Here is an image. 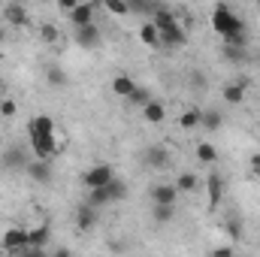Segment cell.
I'll return each instance as SVG.
<instances>
[{"label":"cell","mask_w":260,"mask_h":257,"mask_svg":"<svg viewBox=\"0 0 260 257\" xmlns=\"http://www.w3.org/2000/svg\"><path fill=\"white\" fill-rule=\"evenodd\" d=\"M49 239H52V224H37L34 230H27V251H24V254L40 257Z\"/></svg>","instance_id":"52a82bcc"},{"label":"cell","mask_w":260,"mask_h":257,"mask_svg":"<svg viewBox=\"0 0 260 257\" xmlns=\"http://www.w3.org/2000/svg\"><path fill=\"white\" fill-rule=\"evenodd\" d=\"M30 148H34V157H46L52 160L61 145H58V133H30Z\"/></svg>","instance_id":"7a4b0ae2"},{"label":"cell","mask_w":260,"mask_h":257,"mask_svg":"<svg viewBox=\"0 0 260 257\" xmlns=\"http://www.w3.org/2000/svg\"><path fill=\"white\" fill-rule=\"evenodd\" d=\"M127 6H130V15H133V12H145V15H151L157 3H151V0H127Z\"/></svg>","instance_id":"d6a6232c"},{"label":"cell","mask_w":260,"mask_h":257,"mask_svg":"<svg viewBox=\"0 0 260 257\" xmlns=\"http://www.w3.org/2000/svg\"><path fill=\"white\" fill-rule=\"evenodd\" d=\"M257 227H260V218H257Z\"/></svg>","instance_id":"ee69618b"},{"label":"cell","mask_w":260,"mask_h":257,"mask_svg":"<svg viewBox=\"0 0 260 257\" xmlns=\"http://www.w3.org/2000/svg\"><path fill=\"white\" fill-rule=\"evenodd\" d=\"M233 251H236L233 245H218V248H212V254H215V257H224V254L230 257V254H233Z\"/></svg>","instance_id":"f35d334b"},{"label":"cell","mask_w":260,"mask_h":257,"mask_svg":"<svg viewBox=\"0 0 260 257\" xmlns=\"http://www.w3.org/2000/svg\"><path fill=\"white\" fill-rule=\"evenodd\" d=\"M3 18H6L9 27H27V24H30L27 9H24L21 3H6V6H3Z\"/></svg>","instance_id":"4fadbf2b"},{"label":"cell","mask_w":260,"mask_h":257,"mask_svg":"<svg viewBox=\"0 0 260 257\" xmlns=\"http://www.w3.org/2000/svg\"><path fill=\"white\" fill-rule=\"evenodd\" d=\"M257 6H260V0H257Z\"/></svg>","instance_id":"f6af8a7d"},{"label":"cell","mask_w":260,"mask_h":257,"mask_svg":"<svg viewBox=\"0 0 260 257\" xmlns=\"http://www.w3.org/2000/svg\"><path fill=\"white\" fill-rule=\"evenodd\" d=\"M139 43H142V46H148V49H157V46H160V30L154 27V21H151V18L139 27Z\"/></svg>","instance_id":"ac0fdd59"},{"label":"cell","mask_w":260,"mask_h":257,"mask_svg":"<svg viewBox=\"0 0 260 257\" xmlns=\"http://www.w3.org/2000/svg\"><path fill=\"white\" fill-rule=\"evenodd\" d=\"M106 185H109V182H106ZM106 185H100V188H91V191H88V203H91V206L103 209V206H112V203H115Z\"/></svg>","instance_id":"44dd1931"},{"label":"cell","mask_w":260,"mask_h":257,"mask_svg":"<svg viewBox=\"0 0 260 257\" xmlns=\"http://www.w3.org/2000/svg\"><path fill=\"white\" fill-rule=\"evenodd\" d=\"M3 40H6V30H3V27H0V43H3Z\"/></svg>","instance_id":"60d3db41"},{"label":"cell","mask_w":260,"mask_h":257,"mask_svg":"<svg viewBox=\"0 0 260 257\" xmlns=\"http://www.w3.org/2000/svg\"><path fill=\"white\" fill-rule=\"evenodd\" d=\"M46 79H49V85H52V88H64L67 82H70V79H67V73L58 64H52L49 70H46Z\"/></svg>","instance_id":"f1b7e54d"},{"label":"cell","mask_w":260,"mask_h":257,"mask_svg":"<svg viewBox=\"0 0 260 257\" xmlns=\"http://www.w3.org/2000/svg\"><path fill=\"white\" fill-rule=\"evenodd\" d=\"M115 179V170L109 167V164H94V167H88L85 173H82V185L91 191V188H100V185H106V182H112Z\"/></svg>","instance_id":"277c9868"},{"label":"cell","mask_w":260,"mask_h":257,"mask_svg":"<svg viewBox=\"0 0 260 257\" xmlns=\"http://www.w3.org/2000/svg\"><path fill=\"white\" fill-rule=\"evenodd\" d=\"M3 248H6V254H24L27 251V230L24 227H6L3 230Z\"/></svg>","instance_id":"8992f818"},{"label":"cell","mask_w":260,"mask_h":257,"mask_svg":"<svg viewBox=\"0 0 260 257\" xmlns=\"http://www.w3.org/2000/svg\"><path fill=\"white\" fill-rule=\"evenodd\" d=\"M248 167H251V176H260V151H254V154H251Z\"/></svg>","instance_id":"74e56055"},{"label":"cell","mask_w":260,"mask_h":257,"mask_svg":"<svg viewBox=\"0 0 260 257\" xmlns=\"http://www.w3.org/2000/svg\"><path fill=\"white\" fill-rule=\"evenodd\" d=\"M79 3H82V0H58V9L67 15V12H70V9H76Z\"/></svg>","instance_id":"8d00e7d4"},{"label":"cell","mask_w":260,"mask_h":257,"mask_svg":"<svg viewBox=\"0 0 260 257\" xmlns=\"http://www.w3.org/2000/svg\"><path fill=\"white\" fill-rule=\"evenodd\" d=\"M200 176L197 173H179V179H176V188H179V194H194L200 191Z\"/></svg>","instance_id":"7402d4cb"},{"label":"cell","mask_w":260,"mask_h":257,"mask_svg":"<svg viewBox=\"0 0 260 257\" xmlns=\"http://www.w3.org/2000/svg\"><path fill=\"white\" fill-rule=\"evenodd\" d=\"M212 30L221 37V40H227V37H236V34H245V21L230 9V6H224V3H218L215 9H212Z\"/></svg>","instance_id":"6da1fadb"},{"label":"cell","mask_w":260,"mask_h":257,"mask_svg":"<svg viewBox=\"0 0 260 257\" xmlns=\"http://www.w3.org/2000/svg\"><path fill=\"white\" fill-rule=\"evenodd\" d=\"M224 58L242 61V58H248V49H242V46H227V43H224Z\"/></svg>","instance_id":"e575fe53"},{"label":"cell","mask_w":260,"mask_h":257,"mask_svg":"<svg viewBox=\"0 0 260 257\" xmlns=\"http://www.w3.org/2000/svg\"><path fill=\"white\" fill-rule=\"evenodd\" d=\"M109 88H112V94H118V97H124V100H127L130 94H133V88H136V82H133L130 76H115Z\"/></svg>","instance_id":"cb8c5ba5"},{"label":"cell","mask_w":260,"mask_h":257,"mask_svg":"<svg viewBox=\"0 0 260 257\" xmlns=\"http://www.w3.org/2000/svg\"><path fill=\"white\" fill-rule=\"evenodd\" d=\"M3 254H6V248H3V242H0V257H3Z\"/></svg>","instance_id":"b9f144b4"},{"label":"cell","mask_w":260,"mask_h":257,"mask_svg":"<svg viewBox=\"0 0 260 257\" xmlns=\"http://www.w3.org/2000/svg\"><path fill=\"white\" fill-rule=\"evenodd\" d=\"M24 173H27L37 185H52V179H55V167H52V160H46V157H30L27 167H24Z\"/></svg>","instance_id":"3957f363"},{"label":"cell","mask_w":260,"mask_h":257,"mask_svg":"<svg viewBox=\"0 0 260 257\" xmlns=\"http://www.w3.org/2000/svg\"><path fill=\"white\" fill-rule=\"evenodd\" d=\"M185 43H188V30H185L179 21L160 30V46H167V49H182Z\"/></svg>","instance_id":"30bf717a"},{"label":"cell","mask_w":260,"mask_h":257,"mask_svg":"<svg viewBox=\"0 0 260 257\" xmlns=\"http://www.w3.org/2000/svg\"><path fill=\"white\" fill-rule=\"evenodd\" d=\"M151 21H154V27H157V30H164V27L176 24L179 18H176V12H173V9H167V6H154V12H151Z\"/></svg>","instance_id":"d6986e66"},{"label":"cell","mask_w":260,"mask_h":257,"mask_svg":"<svg viewBox=\"0 0 260 257\" xmlns=\"http://www.w3.org/2000/svg\"><path fill=\"white\" fill-rule=\"evenodd\" d=\"M76 43H79L82 49H97V46H100V27H97L94 21L76 27Z\"/></svg>","instance_id":"5bb4252c"},{"label":"cell","mask_w":260,"mask_h":257,"mask_svg":"<svg viewBox=\"0 0 260 257\" xmlns=\"http://www.w3.org/2000/svg\"><path fill=\"white\" fill-rule=\"evenodd\" d=\"M139 112H142V118H145L148 124H160V121L167 118V106H164L160 100H154V97H151V100H148Z\"/></svg>","instance_id":"e0dca14e"},{"label":"cell","mask_w":260,"mask_h":257,"mask_svg":"<svg viewBox=\"0 0 260 257\" xmlns=\"http://www.w3.org/2000/svg\"><path fill=\"white\" fill-rule=\"evenodd\" d=\"M94 224H97V206L82 203L76 209V230L79 233H88V230H94Z\"/></svg>","instance_id":"7c38bea8"},{"label":"cell","mask_w":260,"mask_h":257,"mask_svg":"<svg viewBox=\"0 0 260 257\" xmlns=\"http://www.w3.org/2000/svg\"><path fill=\"white\" fill-rule=\"evenodd\" d=\"M191 79H194V85H197V88H203V85H206V76H200V73H194Z\"/></svg>","instance_id":"ab89813d"},{"label":"cell","mask_w":260,"mask_h":257,"mask_svg":"<svg viewBox=\"0 0 260 257\" xmlns=\"http://www.w3.org/2000/svg\"><path fill=\"white\" fill-rule=\"evenodd\" d=\"M0 97H3V82H0Z\"/></svg>","instance_id":"7bdbcfd3"},{"label":"cell","mask_w":260,"mask_h":257,"mask_svg":"<svg viewBox=\"0 0 260 257\" xmlns=\"http://www.w3.org/2000/svg\"><path fill=\"white\" fill-rule=\"evenodd\" d=\"M27 133H58V127L49 115H34L30 124H27Z\"/></svg>","instance_id":"603a6c76"},{"label":"cell","mask_w":260,"mask_h":257,"mask_svg":"<svg viewBox=\"0 0 260 257\" xmlns=\"http://www.w3.org/2000/svg\"><path fill=\"white\" fill-rule=\"evenodd\" d=\"M67 18L73 21V27L91 24V21H94V3H79L76 9H70V12H67Z\"/></svg>","instance_id":"2e32d148"},{"label":"cell","mask_w":260,"mask_h":257,"mask_svg":"<svg viewBox=\"0 0 260 257\" xmlns=\"http://www.w3.org/2000/svg\"><path fill=\"white\" fill-rule=\"evenodd\" d=\"M206 194H209V212H215L224 200V176L221 173H209L206 179Z\"/></svg>","instance_id":"8fae6325"},{"label":"cell","mask_w":260,"mask_h":257,"mask_svg":"<svg viewBox=\"0 0 260 257\" xmlns=\"http://www.w3.org/2000/svg\"><path fill=\"white\" fill-rule=\"evenodd\" d=\"M224 230L230 233V239H242V221L239 218H227L224 221Z\"/></svg>","instance_id":"d590c367"},{"label":"cell","mask_w":260,"mask_h":257,"mask_svg":"<svg viewBox=\"0 0 260 257\" xmlns=\"http://www.w3.org/2000/svg\"><path fill=\"white\" fill-rule=\"evenodd\" d=\"M15 112H18V103H15L12 97L3 94V97H0V118H12Z\"/></svg>","instance_id":"1f68e13d"},{"label":"cell","mask_w":260,"mask_h":257,"mask_svg":"<svg viewBox=\"0 0 260 257\" xmlns=\"http://www.w3.org/2000/svg\"><path fill=\"white\" fill-rule=\"evenodd\" d=\"M221 124H224V112H218V109H203L200 127L209 130V133H215V130H221Z\"/></svg>","instance_id":"ffe728a7"},{"label":"cell","mask_w":260,"mask_h":257,"mask_svg":"<svg viewBox=\"0 0 260 257\" xmlns=\"http://www.w3.org/2000/svg\"><path fill=\"white\" fill-rule=\"evenodd\" d=\"M151 203H167V206H176L179 203V188H176V182L173 185H151Z\"/></svg>","instance_id":"9a60e30c"},{"label":"cell","mask_w":260,"mask_h":257,"mask_svg":"<svg viewBox=\"0 0 260 257\" xmlns=\"http://www.w3.org/2000/svg\"><path fill=\"white\" fill-rule=\"evenodd\" d=\"M151 97H154V94H151L148 88H139V85H136V88H133V94L127 97V103L133 106V109H142V106H145Z\"/></svg>","instance_id":"4316f807"},{"label":"cell","mask_w":260,"mask_h":257,"mask_svg":"<svg viewBox=\"0 0 260 257\" xmlns=\"http://www.w3.org/2000/svg\"><path fill=\"white\" fill-rule=\"evenodd\" d=\"M197 160H203V164H215V160H218V148H215L212 142H200V145H197Z\"/></svg>","instance_id":"83f0119b"},{"label":"cell","mask_w":260,"mask_h":257,"mask_svg":"<svg viewBox=\"0 0 260 257\" xmlns=\"http://www.w3.org/2000/svg\"><path fill=\"white\" fill-rule=\"evenodd\" d=\"M151 218H154V224H170V221L176 218V206L154 203V209H151Z\"/></svg>","instance_id":"484cf974"},{"label":"cell","mask_w":260,"mask_h":257,"mask_svg":"<svg viewBox=\"0 0 260 257\" xmlns=\"http://www.w3.org/2000/svg\"><path fill=\"white\" fill-rule=\"evenodd\" d=\"M248 88H251V82L242 76V79H236V82H227L224 91H221V97H224L227 106H242L245 97H248Z\"/></svg>","instance_id":"5b68a950"},{"label":"cell","mask_w":260,"mask_h":257,"mask_svg":"<svg viewBox=\"0 0 260 257\" xmlns=\"http://www.w3.org/2000/svg\"><path fill=\"white\" fill-rule=\"evenodd\" d=\"M27 160H30V154H27V148H21V145H12V148H6V151L0 154L3 170H24Z\"/></svg>","instance_id":"9c48e42d"},{"label":"cell","mask_w":260,"mask_h":257,"mask_svg":"<svg viewBox=\"0 0 260 257\" xmlns=\"http://www.w3.org/2000/svg\"><path fill=\"white\" fill-rule=\"evenodd\" d=\"M103 6H106L109 15H130L127 0H103Z\"/></svg>","instance_id":"4dcf8cb0"},{"label":"cell","mask_w":260,"mask_h":257,"mask_svg":"<svg viewBox=\"0 0 260 257\" xmlns=\"http://www.w3.org/2000/svg\"><path fill=\"white\" fill-rule=\"evenodd\" d=\"M40 37H43V43H49V46H55V43L61 40V34H58L55 24H43V27H40Z\"/></svg>","instance_id":"836d02e7"},{"label":"cell","mask_w":260,"mask_h":257,"mask_svg":"<svg viewBox=\"0 0 260 257\" xmlns=\"http://www.w3.org/2000/svg\"><path fill=\"white\" fill-rule=\"evenodd\" d=\"M200 118H203V109L191 106V109H185V112L179 115V127L182 130H194V127H200Z\"/></svg>","instance_id":"d4e9b609"},{"label":"cell","mask_w":260,"mask_h":257,"mask_svg":"<svg viewBox=\"0 0 260 257\" xmlns=\"http://www.w3.org/2000/svg\"><path fill=\"white\" fill-rule=\"evenodd\" d=\"M106 188H109V194H112V200H115V203H121V200L127 197V182H121L118 176H115V179H112Z\"/></svg>","instance_id":"f546056e"},{"label":"cell","mask_w":260,"mask_h":257,"mask_svg":"<svg viewBox=\"0 0 260 257\" xmlns=\"http://www.w3.org/2000/svg\"><path fill=\"white\" fill-rule=\"evenodd\" d=\"M170 160H173V154H170V148H164V145H148V148L142 151V167H148V170H167Z\"/></svg>","instance_id":"ba28073f"}]
</instances>
